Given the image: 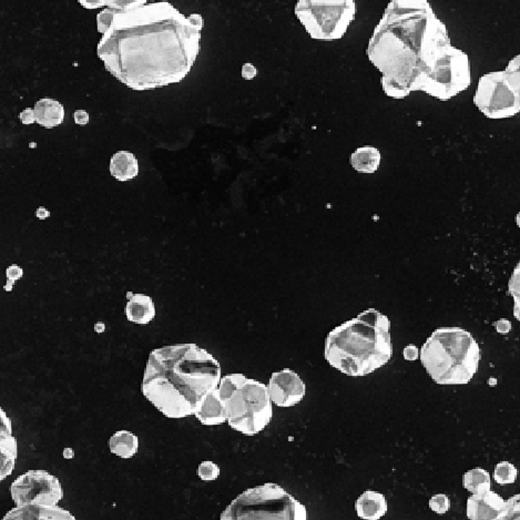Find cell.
Masks as SVG:
<instances>
[{
    "instance_id": "cell-1",
    "label": "cell",
    "mask_w": 520,
    "mask_h": 520,
    "mask_svg": "<svg viewBox=\"0 0 520 520\" xmlns=\"http://www.w3.org/2000/svg\"><path fill=\"white\" fill-rule=\"evenodd\" d=\"M203 18L186 17L168 1L117 11L97 55L105 68L132 90L181 83L200 51Z\"/></svg>"
},
{
    "instance_id": "cell-2",
    "label": "cell",
    "mask_w": 520,
    "mask_h": 520,
    "mask_svg": "<svg viewBox=\"0 0 520 520\" xmlns=\"http://www.w3.org/2000/svg\"><path fill=\"white\" fill-rule=\"evenodd\" d=\"M450 46L447 28L428 0H391L375 27L367 55L382 73L387 96L403 99L420 91Z\"/></svg>"
},
{
    "instance_id": "cell-3",
    "label": "cell",
    "mask_w": 520,
    "mask_h": 520,
    "mask_svg": "<svg viewBox=\"0 0 520 520\" xmlns=\"http://www.w3.org/2000/svg\"><path fill=\"white\" fill-rule=\"evenodd\" d=\"M221 366L211 353L196 344H174L149 355L141 392L168 418L196 413L206 393L218 388Z\"/></svg>"
},
{
    "instance_id": "cell-4",
    "label": "cell",
    "mask_w": 520,
    "mask_h": 520,
    "mask_svg": "<svg viewBox=\"0 0 520 520\" xmlns=\"http://www.w3.org/2000/svg\"><path fill=\"white\" fill-rule=\"evenodd\" d=\"M391 321L368 309L335 327L327 335L324 357L331 366L347 376H365L392 359Z\"/></svg>"
},
{
    "instance_id": "cell-5",
    "label": "cell",
    "mask_w": 520,
    "mask_h": 520,
    "mask_svg": "<svg viewBox=\"0 0 520 520\" xmlns=\"http://www.w3.org/2000/svg\"><path fill=\"white\" fill-rule=\"evenodd\" d=\"M420 359L435 383L465 385L477 373L480 349L466 329L440 327L426 339Z\"/></svg>"
},
{
    "instance_id": "cell-6",
    "label": "cell",
    "mask_w": 520,
    "mask_h": 520,
    "mask_svg": "<svg viewBox=\"0 0 520 520\" xmlns=\"http://www.w3.org/2000/svg\"><path fill=\"white\" fill-rule=\"evenodd\" d=\"M219 394L230 428L247 436L261 433L273 416L267 385L233 373L222 377Z\"/></svg>"
},
{
    "instance_id": "cell-7",
    "label": "cell",
    "mask_w": 520,
    "mask_h": 520,
    "mask_svg": "<svg viewBox=\"0 0 520 520\" xmlns=\"http://www.w3.org/2000/svg\"><path fill=\"white\" fill-rule=\"evenodd\" d=\"M222 520H307L303 504L277 484L267 483L245 490L230 504Z\"/></svg>"
},
{
    "instance_id": "cell-8",
    "label": "cell",
    "mask_w": 520,
    "mask_h": 520,
    "mask_svg": "<svg viewBox=\"0 0 520 520\" xmlns=\"http://www.w3.org/2000/svg\"><path fill=\"white\" fill-rule=\"evenodd\" d=\"M354 0H299L295 15L311 38L333 41L344 37L354 21Z\"/></svg>"
},
{
    "instance_id": "cell-9",
    "label": "cell",
    "mask_w": 520,
    "mask_h": 520,
    "mask_svg": "<svg viewBox=\"0 0 520 520\" xmlns=\"http://www.w3.org/2000/svg\"><path fill=\"white\" fill-rule=\"evenodd\" d=\"M472 83L467 53L450 46L423 83L420 91L438 100L447 101L469 88Z\"/></svg>"
},
{
    "instance_id": "cell-10",
    "label": "cell",
    "mask_w": 520,
    "mask_h": 520,
    "mask_svg": "<svg viewBox=\"0 0 520 520\" xmlns=\"http://www.w3.org/2000/svg\"><path fill=\"white\" fill-rule=\"evenodd\" d=\"M474 103L488 119L513 118L520 112V101L505 71L482 75L474 96Z\"/></svg>"
},
{
    "instance_id": "cell-11",
    "label": "cell",
    "mask_w": 520,
    "mask_h": 520,
    "mask_svg": "<svg viewBox=\"0 0 520 520\" xmlns=\"http://www.w3.org/2000/svg\"><path fill=\"white\" fill-rule=\"evenodd\" d=\"M16 506H55L63 498L58 478L46 470H29L15 479L11 487Z\"/></svg>"
},
{
    "instance_id": "cell-12",
    "label": "cell",
    "mask_w": 520,
    "mask_h": 520,
    "mask_svg": "<svg viewBox=\"0 0 520 520\" xmlns=\"http://www.w3.org/2000/svg\"><path fill=\"white\" fill-rule=\"evenodd\" d=\"M272 402L279 408H293L304 398L307 386L299 374L290 368L272 374L267 384Z\"/></svg>"
},
{
    "instance_id": "cell-13",
    "label": "cell",
    "mask_w": 520,
    "mask_h": 520,
    "mask_svg": "<svg viewBox=\"0 0 520 520\" xmlns=\"http://www.w3.org/2000/svg\"><path fill=\"white\" fill-rule=\"evenodd\" d=\"M506 500L488 490L483 494H472L467 500V517L472 520H502Z\"/></svg>"
},
{
    "instance_id": "cell-14",
    "label": "cell",
    "mask_w": 520,
    "mask_h": 520,
    "mask_svg": "<svg viewBox=\"0 0 520 520\" xmlns=\"http://www.w3.org/2000/svg\"><path fill=\"white\" fill-rule=\"evenodd\" d=\"M0 480L5 479L11 475L16 460H17V440L13 436L11 420H9L5 410H0Z\"/></svg>"
},
{
    "instance_id": "cell-15",
    "label": "cell",
    "mask_w": 520,
    "mask_h": 520,
    "mask_svg": "<svg viewBox=\"0 0 520 520\" xmlns=\"http://www.w3.org/2000/svg\"><path fill=\"white\" fill-rule=\"evenodd\" d=\"M75 516L59 506H17L4 520H75Z\"/></svg>"
},
{
    "instance_id": "cell-16",
    "label": "cell",
    "mask_w": 520,
    "mask_h": 520,
    "mask_svg": "<svg viewBox=\"0 0 520 520\" xmlns=\"http://www.w3.org/2000/svg\"><path fill=\"white\" fill-rule=\"evenodd\" d=\"M194 416L206 426H218L226 422L225 410L219 394V387L204 395Z\"/></svg>"
},
{
    "instance_id": "cell-17",
    "label": "cell",
    "mask_w": 520,
    "mask_h": 520,
    "mask_svg": "<svg viewBox=\"0 0 520 520\" xmlns=\"http://www.w3.org/2000/svg\"><path fill=\"white\" fill-rule=\"evenodd\" d=\"M128 303L126 305L127 319L136 324L146 325L156 317V307L148 295L128 292Z\"/></svg>"
},
{
    "instance_id": "cell-18",
    "label": "cell",
    "mask_w": 520,
    "mask_h": 520,
    "mask_svg": "<svg viewBox=\"0 0 520 520\" xmlns=\"http://www.w3.org/2000/svg\"><path fill=\"white\" fill-rule=\"evenodd\" d=\"M359 517L365 520H378L387 513L386 498L374 490H366L355 503Z\"/></svg>"
},
{
    "instance_id": "cell-19",
    "label": "cell",
    "mask_w": 520,
    "mask_h": 520,
    "mask_svg": "<svg viewBox=\"0 0 520 520\" xmlns=\"http://www.w3.org/2000/svg\"><path fill=\"white\" fill-rule=\"evenodd\" d=\"M36 122L47 129L60 126L65 119V107L63 103L51 98H43L36 102Z\"/></svg>"
},
{
    "instance_id": "cell-20",
    "label": "cell",
    "mask_w": 520,
    "mask_h": 520,
    "mask_svg": "<svg viewBox=\"0 0 520 520\" xmlns=\"http://www.w3.org/2000/svg\"><path fill=\"white\" fill-rule=\"evenodd\" d=\"M110 174L113 178L121 182L137 178L139 174V162L134 154L128 151H119L113 154L110 161Z\"/></svg>"
},
{
    "instance_id": "cell-21",
    "label": "cell",
    "mask_w": 520,
    "mask_h": 520,
    "mask_svg": "<svg viewBox=\"0 0 520 520\" xmlns=\"http://www.w3.org/2000/svg\"><path fill=\"white\" fill-rule=\"evenodd\" d=\"M381 156L380 150L374 147L365 146L356 149L349 156V164L356 171L361 174H374L377 169L380 168Z\"/></svg>"
},
{
    "instance_id": "cell-22",
    "label": "cell",
    "mask_w": 520,
    "mask_h": 520,
    "mask_svg": "<svg viewBox=\"0 0 520 520\" xmlns=\"http://www.w3.org/2000/svg\"><path fill=\"white\" fill-rule=\"evenodd\" d=\"M109 448L113 455L124 460H130L138 452V436L129 430H119L109 440Z\"/></svg>"
},
{
    "instance_id": "cell-23",
    "label": "cell",
    "mask_w": 520,
    "mask_h": 520,
    "mask_svg": "<svg viewBox=\"0 0 520 520\" xmlns=\"http://www.w3.org/2000/svg\"><path fill=\"white\" fill-rule=\"evenodd\" d=\"M462 485L472 494H483L490 490L492 478L489 472L483 468H474L464 474Z\"/></svg>"
},
{
    "instance_id": "cell-24",
    "label": "cell",
    "mask_w": 520,
    "mask_h": 520,
    "mask_svg": "<svg viewBox=\"0 0 520 520\" xmlns=\"http://www.w3.org/2000/svg\"><path fill=\"white\" fill-rule=\"evenodd\" d=\"M518 470L508 462H499L494 470V480L499 485H509L517 479Z\"/></svg>"
},
{
    "instance_id": "cell-25",
    "label": "cell",
    "mask_w": 520,
    "mask_h": 520,
    "mask_svg": "<svg viewBox=\"0 0 520 520\" xmlns=\"http://www.w3.org/2000/svg\"><path fill=\"white\" fill-rule=\"evenodd\" d=\"M508 293L514 299V317L520 322V261L508 282Z\"/></svg>"
},
{
    "instance_id": "cell-26",
    "label": "cell",
    "mask_w": 520,
    "mask_h": 520,
    "mask_svg": "<svg viewBox=\"0 0 520 520\" xmlns=\"http://www.w3.org/2000/svg\"><path fill=\"white\" fill-rule=\"evenodd\" d=\"M505 73L510 85L517 92L520 101V55H516L508 63Z\"/></svg>"
},
{
    "instance_id": "cell-27",
    "label": "cell",
    "mask_w": 520,
    "mask_h": 520,
    "mask_svg": "<svg viewBox=\"0 0 520 520\" xmlns=\"http://www.w3.org/2000/svg\"><path fill=\"white\" fill-rule=\"evenodd\" d=\"M198 476L203 482L218 479L220 476L219 465H216V462H210V460L201 462L198 467Z\"/></svg>"
},
{
    "instance_id": "cell-28",
    "label": "cell",
    "mask_w": 520,
    "mask_h": 520,
    "mask_svg": "<svg viewBox=\"0 0 520 520\" xmlns=\"http://www.w3.org/2000/svg\"><path fill=\"white\" fill-rule=\"evenodd\" d=\"M502 520H520V494L506 500L505 511Z\"/></svg>"
},
{
    "instance_id": "cell-29",
    "label": "cell",
    "mask_w": 520,
    "mask_h": 520,
    "mask_svg": "<svg viewBox=\"0 0 520 520\" xmlns=\"http://www.w3.org/2000/svg\"><path fill=\"white\" fill-rule=\"evenodd\" d=\"M105 1H106L107 7L117 9V11L136 9L148 3V0H105Z\"/></svg>"
},
{
    "instance_id": "cell-30",
    "label": "cell",
    "mask_w": 520,
    "mask_h": 520,
    "mask_svg": "<svg viewBox=\"0 0 520 520\" xmlns=\"http://www.w3.org/2000/svg\"><path fill=\"white\" fill-rule=\"evenodd\" d=\"M430 508L438 515H444L450 508V497L445 494H437V495L433 496L430 500Z\"/></svg>"
},
{
    "instance_id": "cell-31",
    "label": "cell",
    "mask_w": 520,
    "mask_h": 520,
    "mask_svg": "<svg viewBox=\"0 0 520 520\" xmlns=\"http://www.w3.org/2000/svg\"><path fill=\"white\" fill-rule=\"evenodd\" d=\"M116 13V9L112 8H108V9H103L101 13L97 16V25H98V31L100 33H105L108 31L111 23H112L113 16Z\"/></svg>"
},
{
    "instance_id": "cell-32",
    "label": "cell",
    "mask_w": 520,
    "mask_h": 520,
    "mask_svg": "<svg viewBox=\"0 0 520 520\" xmlns=\"http://www.w3.org/2000/svg\"><path fill=\"white\" fill-rule=\"evenodd\" d=\"M23 275V270L18 267L16 264H13L11 267L6 270V277H7V283H6L5 291L11 292L13 290V285L18 280H21Z\"/></svg>"
},
{
    "instance_id": "cell-33",
    "label": "cell",
    "mask_w": 520,
    "mask_h": 520,
    "mask_svg": "<svg viewBox=\"0 0 520 520\" xmlns=\"http://www.w3.org/2000/svg\"><path fill=\"white\" fill-rule=\"evenodd\" d=\"M494 327L499 334H508L511 331V323L507 319H498L494 323Z\"/></svg>"
},
{
    "instance_id": "cell-34",
    "label": "cell",
    "mask_w": 520,
    "mask_h": 520,
    "mask_svg": "<svg viewBox=\"0 0 520 520\" xmlns=\"http://www.w3.org/2000/svg\"><path fill=\"white\" fill-rule=\"evenodd\" d=\"M403 354H404L405 359L413 362V361H416L420 357V351L414 344H410L408 346L405 347Z\"/></svg>"
},
{
    "instance_id": "cell-35",
    "label": "cell",
    "mask_w": 520,
    "mask_h": 520,
    "mask_svg": "<svg viewBox=\"0 0 520 520\" xmlns=\"http://www.w3.org/2000/svg\"><path fill=\"white\" fill-rule=\"evenodd\" d=\"M19 119L23 124H33V122H36L35 110L31 108H26L19 115Z\"/></svg>"
},
{
    "instance_id": "cell-36",
    "label": "cell",
    "mask_w": 520,
    "mask_h": 520,
    "mask_svg": "<svg viewBox=\"0 0 520 520\" xmlns=\"http://www.w3.org/2000/svg\"><path fill=\"white\" fill-rule=\"evenodd\" d=\"M79 4L86 9H98L106 6L105 0H78Z\"/></svg>"
},
{
    "instance_id": "cell-37",
    "label": "cell",
    "mask_w": 520,
    "mask_h": 520,
    "mask_svg": "<svg viewBox=\"0 0 520 520\" xmlns=\"http://www.w3.org/2000/svg\"><path fill=\"white\" fill-rule=\"evenodd\" d=\"M75 122L79 126H86L89 124V113L85 110H77L73 113Z\"/></svg>"
},
{
    "instance_id": "cell-38",
    "label": "cell",
    "mask_w": 520,
    "mask_h": 520,
    "mask_svg": "<svg viewBox=\"0 0 520 520\" xmlns=\"http://www.w3.org/2000/svg\"><path fill=\"white\" fill-rule=\"evenodd\" d=\"M257 68L252 63H244L243 67H242V77L244 79H253L254 77H257Z\"/></svg>"
},
{
    "instance_id": "cell-39",
    "label": "cell",
    "mask_w": 520,
    "mask_h": 520,
    "mask_svg": "<svg viewBox=\"0 0 520 520\" xmlns=\"http://www.w3.org/2000/svg\"><path fill=\"white\" fill-rule=\"evenodd\" d=\"M49 216H51V212L46 209L45 206L38 208L37 211H36V216H37L39 220L48 219Z\"/></svg>"
},
{
    "instance_id": "cell-40",
    "label": "cell",
    "mask_w": 520,
    "mask_h": 520,
    "mask_svg": "<svg viewBox=\"0 0 520 520\" xmlns=\"http://www.w3.org/2000/svg\"><path fill=\"white\" fill-rule=\"evenodd\" d=\"M63 457L65 460H71V458L75 457V452H73V448H65L63 450Z\"/></svg>"
},
{
    "instance_id": "cell-41",
    "label": "cell",
    "mask_w": 520,
    "mask_h": 520,
    "mask_svg": "<svg viewBox=\"0 0 520 520\" xmlns=\"http://www.w3.org/2000/svg\"><path fill=\"white\" fill-rule=\"evenodd\" d=\"M516 223H517L518 228H520V211L516 216Z\"/></svg>"
}]
</instances>
